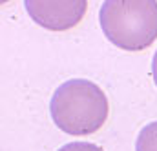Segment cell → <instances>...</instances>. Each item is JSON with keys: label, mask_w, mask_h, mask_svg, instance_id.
<instances>
[{"label": "cell", "mask_w": 157, "mask_h": 151, "mask_svg": "<svg viewBox=\"0 0 157 151\" xmlns=\"http://www.w3.org/2000/svg\"><path fill=\"white\" fill-rule=\"evenodd\" d=\"M106 97L90 80H68L53 93L51 116L55 124L66 133H93L106 120Z\"/></svg>", "instance_id": "6da1fadb"}, {"label": "cell", "mask_w": 157, "mask_h": 151, "mask_svg": "<svg viewBox=\"0 0 157 151\" xmlns=\"http://www.w3.org/2000/svg\"><path fill=\"white\" fill-rule=\"evenodd\" d=\"M106 37L124 49H143L157 37L155 2H106L101 7Z\"/></svg>", "instance_id": "7a4b0ae2"}, {"label": "cell", "mask_w": 157, "mask_h": 151, "mask_svg": "<svg viewBox=\"0 0 157 151\" xmlns=\"http://www.w3.org/2000/svg\"><path fill=\"white\" fill-rule=\"evenodd\" d=\"M59 151H102V149L95 144H90V142H71V144H66L64 148H60Z\"/></svg>", "instance_id": "3957f363"}]
</instances>
